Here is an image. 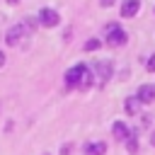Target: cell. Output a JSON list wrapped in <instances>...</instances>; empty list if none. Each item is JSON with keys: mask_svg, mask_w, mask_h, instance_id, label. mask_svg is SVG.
<instances>
[{"mask_svg": "<svg viewBox=\"0 0 155 155\" xmlns=\"http://www.w3.org/2000/svg\"><path fill=\"white\" fill-rule=\"evenodd\" d=\"M85 70H87V65H85V63H78V65H73V68L65 73V87H78V85L82 82V75H85Z\"/></svg>", "mask_w": 155, "mask_h": 155, "instance_id": "6da1fadb", "label": "cell"}, {"mask_svg": "<svg viewBox=\"0 0 155 155\" xmlns=\"http://www.w3.org/2000/svg\"><path fill=\"white\" fill-rule=\"evenodd\" d=\"M107 44L109 46H124L126 44V31L119 29L116 24H109L107 27Z\"/></svg>", "mask_w": 155, "mask_h": 155, "instance_id": "7a4b0ae2", "label": "cell"}, {"mask_svg": "<svg viewBox=\"0 0 155 155\" xmlns=\"http://www.w3.org/2000/svg\"><path fill=\"white\" fill-rule=\"evenodd\" d=\"M111 73H114V63H111V61H97V65H94V78H99V82L109 80Z\"/></svg>", "mask_w": 155, "mask_h": 155, "instance_id": "3957f363", "label": "cell"}, {"mask_svg": "<svg viewBox=\"0 0 155 155\" xmlns=\"http://www.w3.org/2000/svg\"><path fill=\"white\" fill-rule=\"evenodd\" d=\"M58 22H61V17H58V12H56V10L44 7V10L39 12V24H44V27H56Z\"/></svg>", "mask_w": 155, "mask_h": 155, "instance_id": "277c9868", "label": "cell"}, {"mask_svg": "<svg viewBox=\"0 0 155 155\" xmlns=\"http://www.w3.org/2000/svg\"><path fill=\"white\" fill-rule=\"evenodd\" d=\"M22 36H24V27H22V24H15V27H10V29H7V34H5V41H7L10 46H17Z\"/></svg>", "mask_w": 155, "mask_h": 155, "instance_id": "5b68a950", "label": "cell"}, {"mask_svg": "<svg viewBox=\"0 0 155 155\" xmlns=\"http://www.w3.org/2000/svg\"><path fill=\"white\" fill-rule=\"evenodd\" d=\"M111 133H114V138H116V140H128V136H131L133 131H131L124 121H116V124L111 126Z\"/></svg>", "mask_w": 155, "mask_h": 155, "instance_id": "8992f818", "label": "cell"}, {"mask_svg": "<svg viewBox=\"0 0 155 155\" xmlns=\"http://www.w3.org/2000/svg\"><path fill=\"white\" fill-rule=\"evenodd\" d=\"M140 10V0H124L121 5V17H136Z\"/></svg>", "mask_w": 155, "mask_h": 155, "instance_id": "52a82bcc", "label": "cell"}, {"mask_svg": "<svg viewBox=\"0 0 155 155\" xmlns=\"http://www.w3.org/2000/svg\"><path fill=\"white\" fill-rule=\"evenodd\" d=\"M136 97H138L140 102H145V104H148V102H153V99H155V87H153V85H140V87H138V92H136Z\"/></svg>", "mask_w": 155, "mask_h": 155, "instance_id": "ba28073f", "label": "cell"}, {"mask_svg": "<svg viewBox=\"0 0 155 155\" xmlns=\"http://www.w3.org/2000/svg\"><path fill=\"white\" fill-rule=\"evenodd\" d=\"M107 143H85V155H104Z\"/></svg>", "mask_w": 155, "mask_h": 155, "instance_id": "9c48e42d", "label": "cell"}, {"mask_svg": "<svg viewBox=\"0 0 155 155\" xmlns=\"http://www.w3.org/2000/svg\"><path fill=\"white\" fill-rule=\"evenodd\" d=\"M126 114H131V116H136L138 114V107H140V99L138 97H126Z\"/></svg>", "mask_w": 155, "mask_h": 155, "instance_id": "30bf717a", "label": "cell"}, {"mask_svg": "<svg viewBox=\"0 0 155 155\" xmlns=\"http://www.w3.org/2000/svg\"><path fill=\"white\" fill-rule=\"evenodd\" d=\"M92 78H94V70H92V68H87V70H85V75H82V82H80V87H82V90L92 87V82H94Z\"/></svg>", "mask_w": 155, "mask_h": 155, "instance_id": "8fae6325", "label": "cell"}, {"mask_svg": "<svg viewBox=\"0 0 155 155\" xmlns=\"http://www.w3.org/2000/svg\"><path fill=\"white\" fill-rule=\"evenodd\" d=\"M99 46H102L99 39H90V41H85V51H97Z\"/></svg>", "mask_w": 155, "mask_h": 155, "instance_id": "7c38bea8", "label": "cell"}, {"mask_svg": "<svg viewBox=\"0 0 155 155\" xmlns=\"http://www.w3.org/2000/svg\"><path fill=\"white\" fill-rule=\"evenodd\" d=\"M22 27H24V31H34V29H36V19L27 17V22H22Z\"/></svg>", "mask_w": 155, "mask_h": 155, "instance_id": "4fadbf2b", "label": "cell"}, {"mask_svg": "<svg viewBox=\"0 0 155 155\" xmlns=\"http://www.w3.org/2000/svg\"><path fill=\"white\" fill-rule=\"evenodd\" d=\"M128 150H131V153H136V150H138V140H136V133H131V136H128Z\"/></svg>", "mask_w": 155, "mask_h": 155, "instance_id": "5bb4252c", "label": "cell"}, {"mask_svg": "<svg viewBox=\"0 0 155 155\" xmlns=\"http://www.w3.org/2000/svg\"><path fill=\"white\" fill-rule=\"evenodd\" d=\"M145 65H148V70H150V73H155V53L148 58V63H145Z\"/></svg>", "mask_w": 155, "mask_h": 155, "instance_id": "9a60e30c", "label": "cell"}, {"mask_svg": "<svg viewBox=\"0 0 155 155\" xmlns=\"http://www.w3.org/2000/svg\"><path fill=\"white\" fill-rule=\"evenodd\" d=\"M99 5H102V7H111V5H114V0H99Z\"/></svg>", "mask_w": 155, "mask_h": 155, "instance_id": "2e32d148", "label": "cell"}, {"mask_svg": "<svg viewBox=\"0 0 155 155\" xmlns=\"http://www.w3.org/2000/svg\"><path fill=\"white\" fill-rule=\"evenodd\" d=\"M70 150H73V148H70V145H63V148H61V153H63V155H68V153H70Z\"/></svg>", "mask_w": 155, "mask_h": 155, "instance_id": "e0dca14e", "label": "cell"}, {"mask_svg": "<svg viewBox=\"0 0 155 155\" xmlns=\"http://www.w3.org/2000/svg\"><path fill=\"white\" fill-rule=\"evenodd\" d=\"M2 65H5V53L0 51V68H2Z\"/></svg>", "mask_w": 155, "mask_h": 155, "instance_id": "ac0fdd59", "label": "cell"}, {"mask_svg": "<svg viewBox=\"0 0 155 155\" xmlns=\"http://www.w3.org/2000/svg\"><path fill=\"white\" fill-rule=\"evenodd\" d=\"M150 143H153V145H155V131H153V136H150Z\"/></svg>", "mask_w": 155, "mask_h": 155, "instance_id": "d6986e66", "label": "cell"}, {"mask_svg": "<svg viewBox=\"0 0 155 155\" xmlns=\"http://www.w3.org/2000/svg\"><path fill=\"white\" fill-rule=\"evenodd\" d=\"M7 2H10V5H15V2H19V0H7Z\"/></svg>", "mask_w": 155, "mask_h": 155, "instance_id": "ffe728a7", "label": "cell"}]
</instances>
